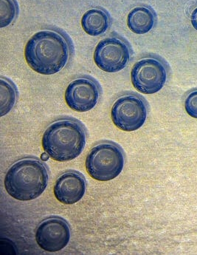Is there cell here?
I'll return each instance as SVG.
<instances>
[{
    "instance_id": "52a82bcc",
    "label": "cell",
    "mask_w": 197,
    "mask_h": 255,
    "mask_svg": "<svg viewBox=\"0 0 197 255\" xmlns=\"http://www.w3.org/2000/svg\"><path fill=\"white\" fill-rule=\"evenodd\" d=\"M132 50L129 42L119 35H111L98 42L93 53L96 65L103 71H121L130 61Z\"/></svg>"
},
{
    "instance_id": "e0dca14e",
    "label": "cell",
    "mask_w": 197,
    "mask_h": 255,
    "mask_svg": "<svg viewBox=\"0 0 197 255\" xmlns=\"http://www.w3.org/2000/svg\"><path fill=\"white\" fill-rule=\"evenodd\" d=\"M49 155H47V153H44L43 154V155H42V160H44V161H47V159H48V158H49Z\"/></svg>"
},
{
    "instance_id": "30bf717a",
    "label": "cell",
    "mask_w": 197,
    "mask_h": 255,
    "mask_svg": "<svg viewBox=\"0 0 197 255\" xmlns=\"http://www.w3.org/2000/svg\"><path fill=\"white\" fill-rule=\"evenodd\" d=\"M86 189L87 181L83 174L76 170H67L56 180L53 192L59 202L71 205L82 200Z\"/></svg>"
},
{
    "instance_id": "ba28073f",
    "label": "cell",
    "mask_w": 197,
    "mask_h": 255,
    "mask_svg": "<svg viewBox=\"0 0 197 255\" xmlns=\"http://www.w3.org/2000/svg\"><path fill=\"white\" fill-rule=\"evenodd\" d=\"M101 95L99 82L90 76L73 79L66 88L65 99L69 108L76 112L91 111L97 105Z\"/></svg>"
},
{
    "instance_id": "2e32d148",
    "label": "cell",
    "mask_w": 197,
    "mask_h": 255,
    "mask_svg": "<svg viewBox=\"0 0 197 255\" xmlns=\"http://www.w3.org/2000/svg\"><path fill=\"white\" fill-rule=\"evenodd\" d=\"M191 22H192L194 28L197 30V7L192 12V16H191Z\"/></svg>"
},
{
    "instance_id": "7a4b0ae2",
    "label": "cell",
    "mask_w": 197,
    "mask_h": 255,
    "mask_svg": "<svg viewBox=\"0 0 197 255\" xmlns=\"http://www.w3.org/2000/svg\"><path fill=\"white\" fill-rule=\"evenodd\" d=\"M86 128L74 118H62L52 122L44 131L42 147L56 161H72L83 152L87 142Z\"/></svg>"
},
{
    "instance_id": "8fae6325",
    "label": "cell",
    "mask_w": 197,
    "mask_h": 255,
    "mask_svg": "<svg viewBox=\"0 0 197 255\" xmlns=\"http://www.w3.org/2000/svg\"><path fill=\"white\" fill-rule=\"evenodd\" d=\"M111 24V16L102 7H95L88 10L82 18V26L85 33L92 36H100L109 30Z\"/></svg>"
},
{
    "instance_id": "3957f363",
    "label": "cell",
    "mask_w": 197,
    "mask_h": 255,
    "mask_svg": "<svg viewBox=\"0 0 197 255\" xmlns=\"http://www.w3.org/2000/svg\"><path fill=\"white\" fill-rule=\"evenodd\" d=\"M50 178L46 163L34 157L16 161L7 170L4 188L9 195L20 201L39 198L45 191Z\"/></svg>"
},
{
    "instance_id": "277c9868",
    "label": "cell",
    "mask_w": 197,
    "mask_h": 255,
    "mask_svg": "<svg viewBox=\"0 0 197 255\" xmlns=\"http://www.w3.org/2000/svg\"><path fill=\"white\" fill-rule=\"evenodd\" d=\"M125 164L123 148L109 140L96 144L87 156V171L89 175L99 181H108L117 178Z\"/></svg>"
},
{
    "instance_id": "6da1fadb",
    "label": "cell",
    "mask_w": 197,
    "mask_h": 255,
    "mask_svg": "<svg viewBox=\"0 0 197 255\" xmlns=\"http://www.w3.org/2000/svg\"><path fill=\"white\" fill-rule=\"evenodd\" d=\"M74 53L68 34L59 28H48L35 33L24 47L28 66L39 74L50 76L64 69Z\"/></svg>"
},
{
    "instance_id": "5b68a950",
    "label": "cell",
    "mask_w": 197,
    "mask_h": 255,
    "mask_svg": "<svg viewBox=\"0 0 197 255\" xmlns=\"http://www.w3.org/2000/svg\"><path fill=\"white\" fill-rule=\"evenodd\" d=\"M167 64L162 58L149 55L139 59L131 70L133 87L143 94H154L163 89L167 82Z\"/></svg>"
},
{
    "instance_id": "9c48e42d",
    "label": "cell",
    "mask_w": 197,
    "mask_h": 255,
    "mask_svg": "<svg viewBox=\"0 0 197 255\" xmlns=\"http://www.w3.org/2000/svg\"><path fill=\"white\" fill-rule=\"evenodd\" d=\"M70 227L68 222L59 216L46 218L38 226L36 241L44 251L56 253L65 249L70 240Z\"/></svg>"
},
{
    "instance_id": "7c38bea8",
    "label": "cell",
    "mask_w": 197,
    "mask_h": 255,
    "mask_svg": "<svg viewBox=\"0 0 197 255\" xmlns=\"http://www.w3.org/2000/svg\"><path fill=\"white\" fill-rule=\"evenodd\" d=\"M157 16L153 9L148 6H137L129 12L127 26L136 34H146L153 29Z\"/></svg>"
},
{
    "instance_id": "5bb4252c",
    "label": "cell",
    "mask_w": 197,
    "mask_h": 255,
    "mask_svg": "<svg viewBox=\"0 0 197 255\" xmlns=\"http://www.w3.org/2000/svg\"><path fill=\"white\" fill-rule=\"evenodd\" d=\"M19 14L16 0H0V27H7L14 22Z\"/></svg>"
},
{
    "instance_id": "9a60e30c",
    "label": "cell",
    "mask_w": 197,
    "mask_h": 255,
    "mask_svg": "<svg viewBox=\"0 0 197 255\" xmlns=\"http://www.w3.org/2000/svg\"><path fill=\"white\" fill-rule=\"evenodd\" d=\"M185 110L191 117L197 119V88L186 94L184 101Z\"/></svg>"
},
{
    "instance_id": "4fadbf2b",
    "label": "cell",
    "mask_w": 197,
    "mask_h": 255,
    "mask_svg": "<svg viewBox=\"0 0 197 255\" xmlns=\"http://www.w3.org/2000/svg\"><path fill=\"white\" fill-rule=\"evenodd\" d=\"M18 89L8 78L0 76V113L1 116L7 115L14 108L18 99Z\"/></svg>"
},
{
    "instance_id": "8992f818",
    "label": "cell",
    "mask_w": 197,
    "mask_h": 255,
    "mask_svg": "<svg viewBox=\"0 0 197 255\" xmlns=\"http://www.w3.org/2000/svg\"><path fill=\"white\" fill-rule=\"evenodd\" d=\"M148 103L136 93H126L113 104L111 118L118 129L126 132L137 130L143 127L148 116Z\"/></svg>"
}]
</instances>
